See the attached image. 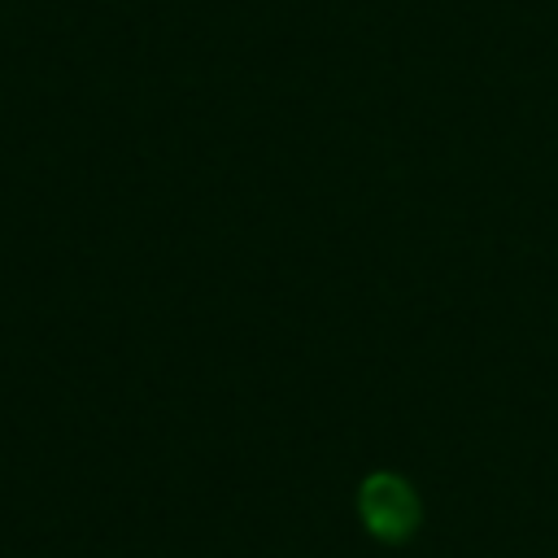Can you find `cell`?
Listing matches in <instances>:
<instances>
[{
	"label": "cell",
	"instance_id": "obj_1",
	"mask_svg": "<svg viewBox=\"0 0 558 558\" xmlns=\"http://www.w3.org/2000/svg\"><path fill=\"white\" fill-rule=\"evenodd\" d=\"M357 506H362L366 527L375 536H384V541H401L418 523V497L401 475H371L362 484Z\"/></svg>",
	"mask_w": 558,
	"mask_h": 558
}]
</instances>
